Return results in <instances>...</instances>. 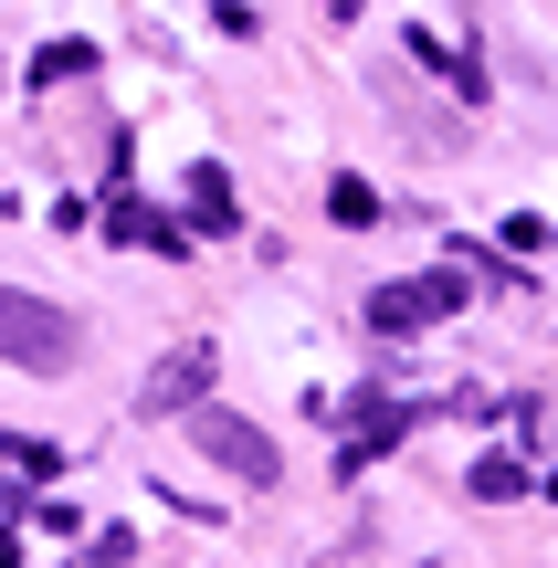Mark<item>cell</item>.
I'll use <instances>...</instances> for the list:
<instances>
[{
  "label": "cell",
  "mask_w": 558,
  "mask_h": 568,
  "mask_svg": "<svg viewBox=\"0 0 558 568\" xmlns=\"http://www.w3.org/2000/svg\"><path fill=\"white\" fill-rule=\"evenodd\" d=\"M0 358L32 368V379H63V368L84 358V326L63 316L53 295H21V284H0Z\"/></svg>",
  "instance_id": "obj_1"
},
{
  "label": "cell",
  "mask_w": 558,
  "mask_h": 568,
  "mask_svg": "<svg viewBox=\"0 0 558 568\" xmlns=\"http://www.w3.org/2000/svg\"><path fill=\"white\" fill-rule=\"evenodd\" d=\"M201 379H211V347H180V358H159V379H148L138 410H190V400H201Z\"/></svg>",
  "instance_id": "obj_4"
},
{
  "label": "cell",
  "mask_w": 558,
  "mask_h": 568,
  "mask_svg": "<svg viewBox=\"0 0 558 568\" xmlns=\"http://www.w3.org/2000/svg\"><path fill=\"white\" fill-rule=\"evenodd\" d=\"M190 453H211V464L243 474V485H274V432H253L243 410H222V400L190 410Z\"/></svg>",
  "instance_id": "obj_2"
},
{
  "label": "cell",
  "mask_w": 558,
  "mask_h": 568,
  "mask_svg": "<svg viewBox=\"0 0 558 568\" xmlns=\"http://www.w3.org/2000/svg\"><path fill=\"white\" fill-rule=\"evenodd\" d=\"M400 432H412V410H369V422H358L348 443H337V474H348V485H358V464H379V453H390Z\"/></svg>",
  "instance_id": "obj_5"
},
{
  "label": "cell",
  "mask_w": 558,
  "mask_h": 568,
  "mask_svg": "<svg viewBox=\"0 0 558 568\" xmlns=\"http://www.w3.org/2000/svg\"><path fill=\"white\" fill-rule=\"evenodd\" d=\"M84 63H95V53H84V42H53V53H42V63H32V74H42V84H74V74H84Z\"/></svg>",
  "instance_id": "obj_9"
},
{
  "label": "cell",
  "mask_w": 558,
  "mask_h": 568,
  "mask_svg": "<svg viewBox=\"0 0 558 568\" xmlns=\"http://www.w3.org/2000/svg\"><path fill=\"white\" fill-rule=\"evenodd\" d=\"M464 305V274H412V284H379L369 295V326L379 337H422L433 316H454Z\"/></svg>",
  "instance_id": "obj_3"
},
{
  "label": "cell",
  "mask_w": 558,
  "mask_h": 568,
  "mask_svg": "<svg viewBox=\"0 0 558 568\" xmlns=\"http://www.w3.org/2000/svg\"><path fill=\"white\" fill-rule=\"evenodd\" d=\"M327 211H337L348 232H369V222H379V190H369V180H337V190H327Z\"/></svg>",
  "instance_id": "obj_8"
},
{
  "label": "cell",
  "mask_w": 558,
  "mask_h": 568,
  "mask_svg": "<svg viewBox=\"0 0 558 568\" xmlns=\"http://www.w3.org/2000/svg\"><path fill=\"white\" fill-rule=\"evenodd\" d=\"M190 201H201L211 232H232V180H222V169H190Z\"/></svg>",
  "instance_id": "obj_7"
},
{
  "label": "cell",
  "mask_w": 558,
  "mask_h": 568,
  "mask_svg": "<svg viewBox=\"0 0 558 568\" xmlns=\"http://www.w3.org/2000/svg\"><path fill=\"white\" fill-rule=\"evenodd\" d=\"M475 495H485V506H517V495H527V464H517V453H485V464H475Z\"/></svg>",
  "instance_id": "obj_6"
}]
</instances>
